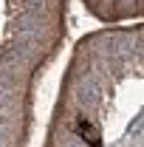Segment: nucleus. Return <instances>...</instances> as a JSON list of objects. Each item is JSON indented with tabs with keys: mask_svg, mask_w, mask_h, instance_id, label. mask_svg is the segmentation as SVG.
<instances>
[{
	"mask_svg": "<svg viewBox=\"0 0 144 147\" xmlns=\"http://www.w3.org/2000/svg\"><path fill=\"white\" fill-rule=\"evenodd\" d=\"M76 133H79V136H82L90 147H102V133H99V127H96L93 122L79 119V122H76Z\"/></svg>",
	"mask_w": 144,
	"mask_h": 147,
	"instance_id": "1",
	"label": "nucleus"
}]
</instances>
